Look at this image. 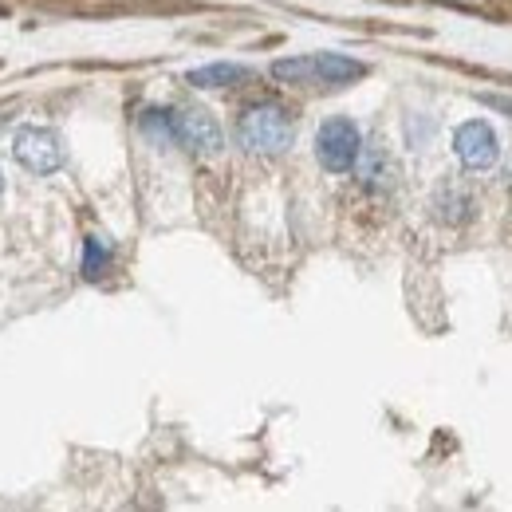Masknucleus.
I'll use <instances>...</instances> for the list:
<instances>
[{"label": "nucleus", "mask_w": 512, "mask_h": 512, "mask_svg": "<svg viewBox=\"0 0 512 512\" xmlns=\"http://www.w3.org/2000/svg\"><path fill=\"white\" fill-rule=\"evenodd\" d=\"M138 127H142V134H146L150 142L170 146V142H174V111H142Z\"/></svg>", "instance_id": "6e6552de"}, {"label": "nucleus", "mask_w": 512, "mask_h": 512, "mask_svg": "<svg viewBox=\"0 0 512 512\" xmlns=\"http://www.w3.org/2000/svg\"><path fill=\"white\" fill-rule=\"evenodd\" d=\"M12 154L32 174H56L67 162V146L56 130L48 127H16L12 130Z\"/></svg>", "instance_id": "f03ea898"}, {"label": "nucleus", "mask_w": 512, "mask_h": 512, "mask_svg": "<svg viewBox=\"0 0 512 512\" xmlns=\"http://www.w3.org/2000/svg\"><path fill=\"white\" fill-rule=\"evenodd\" d=\"M312 67H316V83H331V87H343V83H355L367 75V64L339 56V52H316Z\"/></svg>", "instance_id": "423d86ee"}, {"label": "nucleus", "mask_w": 512, "mask_h": 512, "mask_svg": "<svg viewBox=\"0 0 512 512\" xmlns=\"http://www.w3.org/2000/svg\"><path fill=\"white\" fill-rule=\"evenodd\" d=\"M453 150H457V158H461L469 170H485V166L497 162V134L489 130V123H477V119H473V123L457 127Z\"/></svg>", "instance_id": "39448f33"}, {"label": "nucleus", "mask_w": 512, "mask_h": 512, "mask_svg": "<svg viewBox=\"0 0 512 512\" xmlns=\"http://www.w3.org/2000/svg\"><path fill=\"white\" fill-rule=\"evenodd\" d=\"M253 79V67L245 64H205V67H193L186 75V83L201 87V91H213V87H241Z\"/></svg>", "instance_id": "0eeeda50"}, {"label": "nucleus", "mask_w": 512, "mask_h": 512, "mask_svg": "<svg viewBox=\"0 0 512 512\" xmlns=\"http://www.w3.org/2000/svg\"><path fill=\"white\" fill-rule=\"evenodd\" d=\"M174 142H182L193 154H217L225 146V134L217 127V119L201 107H178L174 111Z\"/></svg>", "instance_id": "20e7f679"}, {"label": "nucleus", "mask_w": 512, "mask_h": 512, "mask_svg": "<svg viewBox=\"0 0 512 512\" xmlns=\"http://www.w3.org/2000/svg\"><path fill=\"white\" fill-rule=\"evenodd\" d=\"M449 4H461V8H481V4H489V0H449Z\"/></svg>", "instance_id": "9d476101"}, {"label": "nucleus", "mask_w": 512, "mask_h": 512, "mask_svg": "<svg viewBox=\"0 0 512 512\" xmlns=\"http://www.w3.org/2000/svg\"><path fill=\"white\" fill-rule=\"evenodd\" d=\"M363 154V134L351 119H327L316 130V158L327 174H347Z\"/></svg>", "instance_id": "7ed1b4c3"}, {"label": "nucleus", "mask_w": 512, "mask_h": 512, "mask_svg": "<svg viewBox=\"0 0 512 512\" xmlns=\"http://www.w3.org/2000/svg\"><path fill=\"white\" fill-rule=\"evenodd\" d=\"M237 138L253 154H284L296 138V123L280 103H256L241 115Z\"/></svg>", "instance_id": "f257e3e1"}, {"label": "nucleus", "mask_w": 512, "mask_h": 512, "mask_svg": "<svg viewBox=\"0 0 512 512\" xmlns=\"http://www.w3.org/2000/svg\"><path fill=\"white\" fill-rule=\"evenodd\" d=\"M0 190H4V170H0Z\"/></svg>", "instance_id": "9b49d317"}, {"label": "nucleus", "mask_w": 512, "mask_h": 512, "mask_svg": "<svg viewBox=\"0 0 512 512\" xmlns=\"http://www.w3.org/2000/svg\"><path fill=\"white\" fill-rule=\"evenodd\" d=\"M107 260H111V253L103 249V241L99 237H87V245H83V276L87 280H99L103 268H107Z\"/></svg>", "instance_id": "1a4fd4ad"}]
</instances>
